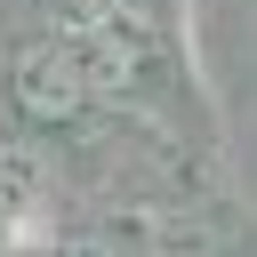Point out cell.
Segmentation results:
<instances>
[{
  "label": "cell",
  "instance_id": "1",
  "mask_svg": "<svg viewBox=\"0 0 257 257\" xmlns=\"http://www.w3.org/2000/svg\"><path fill=\"white\" fill-rule=\"evenodd\" d=\"M24 96H32V112H64V104H72V64L32 56V64H24Z\"/></svg>",
  "mask_w": 257,
  "mask_h": 257
}]
</instances>
